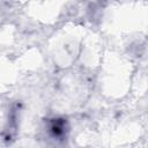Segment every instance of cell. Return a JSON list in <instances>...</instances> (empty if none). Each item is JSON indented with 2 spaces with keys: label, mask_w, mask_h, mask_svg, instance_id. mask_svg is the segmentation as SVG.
Here are the masks:
<instances>
[{
  "label": "cell",
  "mask_w": 148,
  "mask_h": 148,
  "mask_svg": "<svg viewBox=\"0 0 148 148\" xmlns=\"http://www.w3.org/2000/svg\"><path fill=\"white\" fill-rule=\"evenodd\" d=\"M69 132V125L66 118L64 117H54L46 121V133L47 135L57 141L61 142L67 138Z\"/></svg>",
  "instance_id": "cell-1"
}]
</instances>
